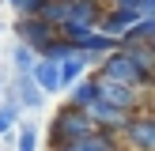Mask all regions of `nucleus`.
<instances>
[{
	"mask_svg": "<svg viewBox=\"0 0 155 151\" xmlns=\"http://www.w3.org/2000/svg\"><path fill=\"white\" fill-rule=\"evenodd\" d=\"M95 132L98 128H95V121H91V113L80 110V106H72V102H64L49 117V143H53V151L68 147V143H80V140H87V136H95Z\"/></svg>",
	"mask_w": 155,
	"mask_h": 151,
	"instance_id": "f257e3e1",
	"label": "nucleus"
},
{
	"mask_svg": "<svg viewBox=\"0 0 155 151\" xmlns=\"http://www.w3.org/2000/svg\"><path fill=\"white\" fill-rule=\"evenodd\" d=\"M95 72H98V76H106V79H114V83H129V87H140V91L148 87V79H144L140 64H136V60L129 57L125 49H117V53H110V57H102Z\"/></svg>",
	"mask_w": 155,
	"mask_h": 151,
	"instance_id": "f03ea898",
	"label": "nucleus"
},
{
	"mask_svg": "<svg viewBox=\"0 0 155 151\" xmlns=\"http://www.w3.org/2000/svg\"><path fill=\"white\" fill-rule=\"evenodd\" d=\"M15 34H19L23 45H30L34 53H45L53 42H57V30L49 27V23L42 19V15H19V23H15Z\"/></svg>",
	"mask_w": 155,
	"mask_h": 151,
	"instance_id": "7ed1b4c3",
	"label": "nucleus"
},
{
	"mask_svg": "<svg viewBox=\"0 0 155 151\" xmlns=\"http://www.w3.org/2000/svg\"><path fill=\"white\" fill-rule=\"evenodd\" d=\"M95 79H98V98H102V102L117 106V110H125V113H140V87L114 83V79H106V76H98V72H95Z\"/></svg>",
	"mask_w": 155,
	"mask_h": 151,
	"instance_id": "20e7f679",
	"label": "nucleus"
},
{
	"mask_svg": "<svg viewBox=\"0 0 155 151\" xmlns=\"http://www.w3.org/2000/svg\"><path fill=\"white\" fill-rule=\"evenodd\" d=\"M121 140H125L129 151H155V113H148V110L133 113V121L121 132Z\"/></svg>",
	"mask_w": 155,
	"mask_h": 151,
	"instance_id": "39448f33",
	"label": "nucleus"
},
{
	"mask_svg": "<svg viewBox=\"0 0 155 151\" xmlns=\"http://www.w3.org/2000/svg\"><path fill=\"white\" fill-rule=\"evenodd\" d=\"M87 113H91V121H95V128H102V132H125L129 128V121H133V113H125V110H117V106H110V102H102L98 98L95 106H87Z\"/></svg>",
	"mask_w": 155,
	"mask_h": 151,
	"instance_id": "423d86ee",
	"label": "nucleus"
},
{
	"mask_svg": "<svg viewBox=\"0 0 155 151\" xmlns=\"http://www.w3.org/2000/svg\"><path fill=\"white\" fill-rule=\"evenodd\" d=\"M136 23H140V11H133V8H110L102 15V23H98V30L110 34V38H125Z\"/></svg>",
	"mask_w": 155,
	"mask_h": 151,
	"instance_id": "0eeeda50",
	"label": "nucleus"
},
{
	"mask_svg": "<svg viewBox=\"0 0 155 151\" xmlns=\"http://www.w3.org/2000/svg\"><path fill=\"white\" fill-rule=\"evenodd\" d=\"M57 151H121V136L98 128L95 136H87V140H80V143H68V147H57Z\"/></svg>",
	"mask_w": 155,
	"mask_h": 151,
	"instance_id": "6e6552de",
	"label": "nucleus"
},
{
	"mask_svg": "<svg viewBox=\"0 0 155 151\" xmlns=\"http://www.w3.org/2000/svg\"><path fill=\"white\" fill-rule=\"evenodd\" d=\"M42 98H45V91L38 87V79H34V76H19V91H15V102H19L23 110H38V106H42Z\"/></svg>",
	"mask_w": 155,
	"mask_h": 151,
	"instance_id": "1a4fd4ad",
	"label": "nucleus"
},
{
	"mask_svg": "<svg viewBox=\"0 0 155 151\" xmlns=\"http://www.w3.org/2000/svg\"><path fill=\"white\" fill-rule=\"evenodd\" d=\"M87 68H91V57H83V53L72 57V60H64V64H61V87L72 91L80 79H87Z\"/></svg>",
	"mask_w": 155,
	"mask_h": 151,
	"instance_id": "9d476101",
	"label": "nucleus"
},
{
	"mask_svg": "<svg viewBox=\"0 0 155 151\" xmlns=\"http://www.w3.org/2000/svg\"><path fill=\"white\" fill-rule=\"evenodd\" d=\"M34 79H38V87L45 91V95H53V91H64L61 87V64L57 60H38V68H34Z\"/></svg>",
	"mask_w": 155,
	"mask_h": 151,
	"instance_id": "9b49d317",
	"label": "nucleus"
},
{
	"mask_svg": "<svg viewBox=\"0 0 155 151\" xmlns=\"http://www.w3.org/2000/svg\"><path fill=\"white\" fill-rule=\"evenodd\" d=\"M68 102H72V106H80V110L95 106V102H98V79H95V76L80 79V83H76L72 91H68Z\"/></svg>",
	"mask_w": 155,
	"mask_h": 151,
	"instance_id": "f8f14e48",
	"label": "nucleus"
},
{
	"mask_svg": "<svg viewBox=\"0 0 155 151\" xmlns=\"http://www.w3.org/2000/svg\"><path fill=\"white\" fill-rule=\"evenodd\" d=\"M38 60H42V53H34L30 45H15V53H12V64H15V72L19 76H34V68H38Z\"/></svg>",
	"mask_w": 155,
	"mask_h": 151,
	"instance_id": "ddd939ff",
	"label": "nucleus"
},
{
	"mask_svg": "<svg viewBox=\"0 0 155 151\" xmlns=\"http://www.w3.org/2000/svg\"><path fill=\"white\" fill-rule=\"evenodd\" d=\"M125 53L140 64L144 79H151V72H155V49H151V45H125Z\"/></svg>",
	"mask_w": 155,
	"mask_h": 151,
	"instance_id": "4468645a",
	"label": "nucleus"
},
{
	"mask_svg": "<svg viewBox=\"0 0 155 151\" xmlns=\"http://www.w3.org/2000/svg\"><path fill=\"white\" fill-rule=\"evenodd\" d=\"M45 60H57V64H64V60H72V57H80V45H72V42H64V38L57 34V42L49 45V49L42 53Z\"/></svg>",
	"mask_w": 155,
	"mask_h": 151,
	"instance_id": "2eb2a0df",
	"label": "nucleus"
},
{
	"mask_svg": "<svg viewBox=\"0 0 155 151\" xmlns=\"http://www.w3.org/2000/svg\"><path fill=\"white\" fill-rule=\"evenodd\" d=\"M8 4H12V8H15L19 15H42L45 0H8Z\"/></svg>",
	"mask_w": 155,
	"mask_h": 151,
	"instance_id": "dca6fc26",
	"label": "nucleus"
},
{
	"mask_svg": "<svg viewBox=\"0 0 155 151\" xmlns=\"http://www.w3.org/2000/svg\"><path fill=\"white\" fill-rule=\"evenodd\" d=\"M15 117H19V102H8V106H0V132H8V128L15 125Z\"/></svg>",
	"mask_w": 155,
	"mask_h": 151,
	"instance_id": "f3484780",
	"label": "nucleus"
},
{
	"mask_svg": "<svg viewBox=\"0 0 155 151\" xmlns=\"http://www.w3.org/2000/svg\"><path fill=\"white\" fill-rule=\"evenodd\" d=\"M19 151H38V132H34V125H23V132H19Z\"/></svg>",
	"mask_w": 155,
	"mask_h": 151,
	"instance_id": "a211bd4d",
	"label": "nucleus"
},
{
	"mask_svg": "<svg viewBox=\"0 0 155 151\" xmlns=\"http://www.w3.org/2000/svg\"><path fill=\"white\" fill-rule=\"evenodd\" d=\"M136 4L140 0H114V8H133V11H136Z\"/></svg>",
	"mask_w": 155,
	"mask_h": 151,
	"instance_id": "6ab92c4d",
	"label": "nucleus"
},
{
	"mask_svg": "<svg viewBox=\"0 0 155 151\" xmlns=\"http://www.w3.org/2000/svg\"><path fill=\"white\" fill-rule=\"evenodd\" d=\"M151 49H155V42H151Z\"/></svg>",
	"mask_w": 155,
	"mask_h": 151,
	"instance_id": "aec40b11",
	"label": "nucleus"
}]
</instances>
